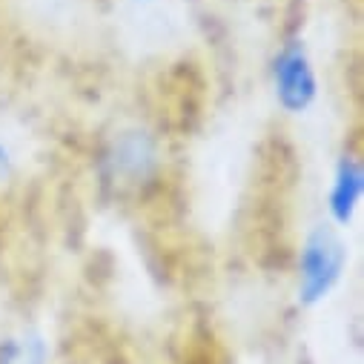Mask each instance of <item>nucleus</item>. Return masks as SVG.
I'll list each match as a JSON object with an SVG mask.
<instances>
[{
  "label": "nucleus",
  "mask_w": 364,
  "mask_h": 364,
  "mask_svg": "<svg viewBox=\"0 0 364 364\" xmlns=\"http://www.w3.org/2000/svg\"><path fill=\"white\" fill-rule=\"evenodd\" d=\"M4 169H6V152H4V146H0V175H4Z\"/></svg>",
  "instance_id": "20e7f679"
},
{
  "label": "nucleus",
  "mask_w": 364,
  "mask_h": 364,
  "mask_svg": "<svg viewBox=\"0 0 364 364\" xmlns=\"http://www.w3.org/2000/svg\"><path fill=\"white\" fill-rule=\"evenodd\" d=\"M361 190H364V172H361V161L358 155H341L333 184H330V218L336 224H350L358 204H361Z\"/></svg>",
  "instance_id": "7ed1b4c3"
},
{
  "label": "nucleus",
  "mask_w": 364,
  "mask_h": 364,
  "mask_svg": "<svg viewBox=\"0 0 364 364\" xmlns=\"http://www.w3.org/2000/svg\"><path fill=\"white\" fill-rule=\"evenodd\" d=\"M344 247L330 227H318L307 235L299 255V301L313 307L324 301L341 279Z\"/></svg>",
  "instance_id": "f257e3e1"
},
{
  "label": "nucleus",
  "mask_w": 364,
  "mask_h": 364,
  "mask_svg": "<svg viewBox=\"0 0 364 364\" xmlns=\"http://www.w3.org/2000/svg\"><path fill=\"white\" fill-rule=\"evenodd\" d=\"M272 89H276L279 107L287 115H301L313 107L318 95V80L304 41H293L279 49L272 60Z\"/></svg>",
  "instance_id": "f03ea898"
}]
</instances>
